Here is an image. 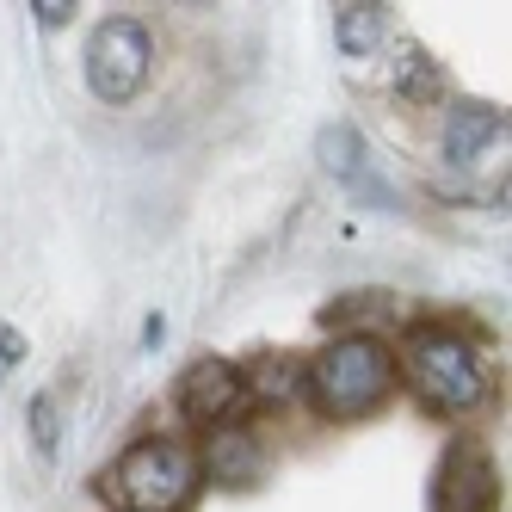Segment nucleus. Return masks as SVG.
Returning <instances> with one entry per match:
<instances>
[{
    "label": "nucleus",
    "mask_w": 512,
    "mask_h": 512,
    "mask_svg": "<svg viewBox=\"0 0 512 512\" xmlns=\"http://www.w3.org/2000/svg\"><path fill=\"white\" fill-rule=\"evenodd\" d=\"M395 389V352L371 334H346L334 346H321L309 364V395L321 414L352 420V414H371L377 401Z\"/></svg>",
    "instance_id": "nucleus-1"
},
{
    "label": "nucleus",
    "mask_w": 512,
    "mask_h": 512,
    "mask_svg": "<svg viewBox=\"0 0 512 512\" xmlns=\"http://www.w3.org/2000/svg\"><path fill=\"white\" fill-rule=\"evenodd\" d=\"M401 364H408V389L426 401V408H438V414H463L488 389L469 340H457L451 327H408Z\"/></svg>",
    "instance_id": "nucleus-2"
},
{
    "label": "nucleus",
    "mask_w": 512,
    "mask_h": 512,
    "mask_svg": "<svg viewBox=\"0 0 512 512\" xmlns=\"http://www.w3.org/2000/svg\"><path fill=\"white\" fill-rule=\"evenodd\" d=\"M112 488L124 500V512H186V500L198 494V451H186L179 438H136L118 457Z\"/></svg>",
    "instance_id": "nucleus-3"
},
{
    "label": "nucleus",
    "mask_w": 512,
    "mask_h": 512,
    "mask_svg": "<svg viewBox=\"0 0 512 512\" xmlns=\"http://www.w3.org/2000/svg\"><path fill=\"white\" fill-rule=\"evenodd\" d=\"M149 62L155 44L136 19H105L87 38V87L99 105H130L142 87H149Z\"/></svg>",
    "instance_id": "nucleus-4"
},
{
    "label": "nucleus",
    "mask_w": 512,
    "mask_h": 512,
    "mask_svg": "<svg viewBox=\"0 0 512 512\" xmlns=\"http://www.w3.org/2000/svg\"><path fill=\"white\" fill-rule=\"evenodd\" d=\"M500 500V475L482 445H451L432 475V512H488Z\"/></svg>",
    "instance_id": "nucleus-5"
},
{
    "label": "nucleus",
    "mask_w": 512,
    "mask_h": 512,
    "mask_svg": "<svg viewBox=\"0 0 512 512\" xmlns=\"http://www.w3.org/2000/svg\"><path fill=\"white\" fill-rule=\"evenodd\" d=\"M173 401H179V414L198 420V426H229L247 408V377L235 371V364H223V358H198L192 371L179 377Z\"/></svg>",
    "instance_id": "nucleus-6"
},
{
    "label": "nucleus",
    "mask_w": 512,
    "mask_h": 512,
    "mask_svg": "<svg viewBox=\"0 0 512 512\" xmlns=\"http://www.w3.org/2000/svg\"><path fill=\"white\" fill-rule=\"evenodd\" d=\"M321 161H327V173H334V179H346L358 198H371L377 210H389V204H395V198H389V186L371 173V161H364V136H358V130H346V124L321 130Z\"/></svg>",
    "instance_id": "nucleus-7"
},
{
    "label": "nucleus",
    "mask_w": 512,
    "mask_h": 512,
    "mask_svg": "<svg viewBox=\"0 0 512 512\" xmlns=\"http://www.w3.org/2000/svg\"><path fill=\"white\" fill-rule=\"evenodd\" d=\"M500 130H506V118L494 112V105H457V112L445 118V161L451 167H475Z\"/></svg>",
    "instance_id": "nucleus-8"
},
{
    "label": "nucleus",
    "mask_w": 512,
    "mask_h": 512,
    "mask_svg": "<svg viewBox=\"0 0 512 512\" xmlns=\"http://www.w3.org/2000/svg\"><path fill=\"white\" fill-rule=\"evenodd\" d=\"M253 469H260V445H253V432L247 426H210L198 475H216V482H247Z\"/></svg>",
    "instance_id": "nucleus-9"
},
{
    "label": "nucleus",
    "mask_w": 512,
    "mask_h": 512,
    "mask_svg": "<svg viewBox=\"0 0 512 512\" xmlns=\"http://www.w3.org/2000/svg\"><path fill=\"white\" fill-rule=\"evenodd\" d=\"M383 25H389V7L383 0H358V7H334V44L346 56H371L383 44Z\"/></svg>",
    "instance_id": "nucleus-10"
},
{
    "label": "nucleus",
    "mask_w": 512,
    "mask_h": 512,
    "mask_svg": "<svg viewBox=\"0 0 512 512\" xmlns=\"http://www.w3.org/2000/svg\"><path fill=\"white\" fill-rule=\"evenodd\" d=\"M247 389L260 395V401H290V395H303V364L297 358H266Z\"/></svg>",
    "instance_id": "nucleus-11"
},
{
    "label": "nucleus",
    "mask_w": 512,
    "mask_h": 512,
    "mask_svg": "<svg viewBox=\"0 0 512 512\" xmlns=\"http://www.w3.org/2000/svg\"><path fill=\"white\" fill-rule=\"evenodd\" d=\"M31 445H38L44 457H56V445H62V414H56V395L50 389L31 395Z\"/></svg>",
    "instance_id": "nucleus-12"
},
{
    "label": "nucleus",
    "mask_w": 512,
    "mask_h": 512,
    "mask_svg": "<svg viewBox=\"0 0 512 512\" xmlns=\"http://www.w3.org/2000/svg\"><path fill=\"white\" fill-rule=\"evenodd\" d=\"M395 87H401V93H408V99H438V75H432V62H426V56L414 50L408 62H401V68H395Z\"/></svg>",
    "instance_id": "nucleus-13"
},
{
    "label": "nucleus",
    "mask_w": 512,
    "mask_h": 512,
    "mask_svg": "<svg viewBox=\"0 0 512 512\" xmlns=\"http://www.w3.org/2000/svg\"><path fill=\"white\" fill-rule=\"evenodd\" d=\"M31 13H38V25H68L75 19V0H31Z\"/></svg>",
    "instance_id": "nucleus-14"
},
{
    "label": "nucleus",
    "mask_w": 512,
    "mask_h": 512,
    "mask_svg": "<svg viewBox=\"0 0 512 512\" xmlns=\"http://www.w3.org/2000/svg\"><path fill=\"white\" fill-rule=\"evenodd\" d=\"M19 358H25V334L0 321V364H19Z\"/></svg>",
    "instance_id": "nucleus-15"
}]
</instances>
